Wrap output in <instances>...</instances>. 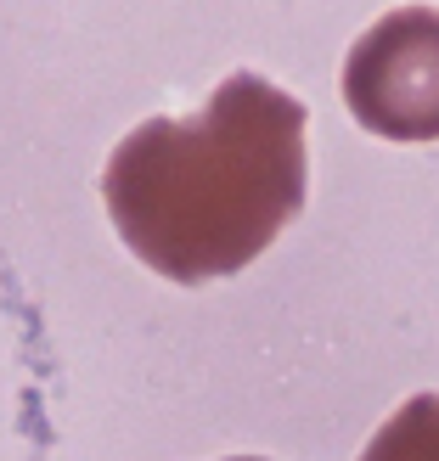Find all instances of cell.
Segmentation results:
<instances>
[{"label": "cell", "instance_id": "7a4b0ae2", "mask_svg": "<svg viewBox=\"0 0 439 461\" xmlns=\"http://www.w3.org/2000/svg\"><path fill=\"white\" fill-rule=\"evenodd\" d=\"M343 102L383 141H439V6L383 12L350 45Z\"/></svg>", "mask_w": 439, "mask_h": 461}, {"label": "cell", "instance_id": "6da1fadb", "mask_svg": "<svg viewBox=\"0 0 439 461\" xmlns=\"http://www.w3.org/2000/svg\"><path fill=\"white\" fill-rule=\"evenodd\" d=\"M305 102L231 74L192 119H147L113 147L102 203L124 248L180 287L248 270L310 192Z\"/></svg>", "mask_w": 439, "mask_h": 461}, {"label": "cell", "instance_id": "3957f363", "mask_svg": "<svg viewBox=\"0 0 439 461\" xmlns=\"http://www.w3.org/2000/svg\"><path fill=\"white\" fill-rule=\"evenodd\" d=\"M231 461H265V456H231ZM361 461H439V394H411L372 433Z\"/></svg>", "mask_w": 439, "mask_h": 461}]
</instances>
